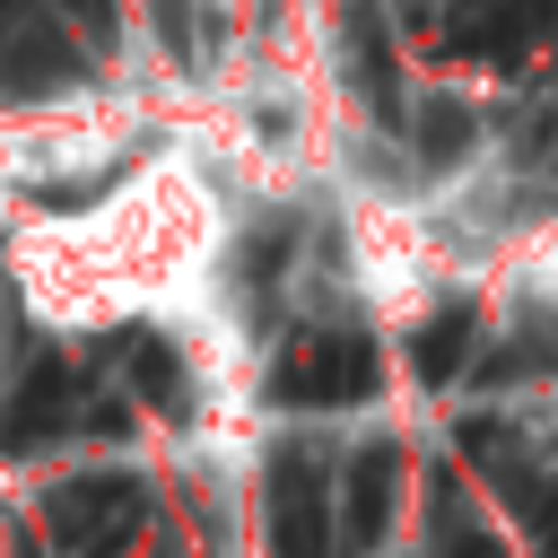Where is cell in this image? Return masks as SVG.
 <instances>
[{"mask_svg":"<svg viewBox=\"0 0 558 558\" xmlns=\"http://www.w3.org/2000/svg\"><path fill=\"white\" fill-rule=\"evenodd\" d=\"M253 192L201 148H148L122 183L78 209L17 218L0 270L35 331H122V323H192L218 305L227 235Z\"/></svg>","mask_w":558,"mask_h":558,"instance_id":"obj_1","label":"cell"}]
</instances>
